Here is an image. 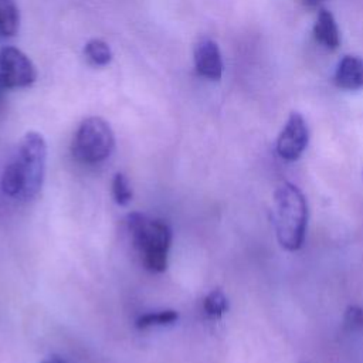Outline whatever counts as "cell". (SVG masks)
<instances>
[{
	"label": "cell",
	"instance_id": "obj_1",
	"mask_svg": "<svg viewBox=\"0 0 363 363\" xmlns=\"http://www.w3.org/2000/svg\"><path fill=\"white\" fill-rule=\"evenodd\" d=\"M47 160V143L37 132H27L16 155L6 164L1 187L10 197L33 199L41 190Z\"/></svg>",
	"mask_w": 363,
	"mask_h": 363
},
{
	"label": "cell",
	"instance_id": "obj_2",
	"mask_svg": "<svg viewBox=\"0 0 363 363\" xmlns=\"http://www.w3.org/2000/svg\"><path fill=\"white\" fill-rule=\"evenodd\" d=\"M272 223L279 244L296 251L302 247L308 223V207L302 191L291 184L282 183L274 193Z\"/></svg>",
	"mask_w": 363,
	"mask_h": 363
},
{
	"label": "cell",
	"instance_id": "obj_3",
	"mask_svg": "<svg viewBox=\"0 0 363 363\" xmlns=\"http://www.w3.org/2000/svg\"><path fill=\"white\" fill-rule=\"evenodd\" d=\"M128 228L145 267L153 272L164 271L172 242V228L169 224L160 218L130 213L128 216Z\"/></svg>",
	"mask_w": 363,
	"mask_h": 363
},
{
	"label": "cell",
	"instance_id": "obj_4",
	"mask_svg": "<svg viewBox=\"0 0 363 363\" xmlns=\"http://www.w3.org/2000/svg\"><path fill=\"white\" fill-rule=\"evenodd\" d=\"M115 136L109 123L99 116L84 119L72 140V155L88 164L105 160L113 150Z\"/></svg>",
	"mask_w": 363,
	"mask_h": 363
},
{
	"label": "cell",
	"instance_id": "obj_5",
	"mask_svg": "<svg viewBox=\"0 0 363 363\" xmlns=\"http://www.w3.org/2000/svg\"><path fill=\"white\" fill-rule=\"evenodd\" d=\"M0 78L7 88H26L37 78L31 60L16 47L0 50Z\"/></svg>",
	"mask_w": 363,
	"mask_h": 363
},
{
	"label": "cell",
	"instance_id": "obj_6",
	"mask_svg": "<svg viewBox=\"0 0 363 363\" xmlns=\"http://www.w3.org/2000/svg\"><path fill=\"white\" fill-rule=\"evenodd\" d=\"M308 139L309 132L303 116L298 112H292L278 136L277 152L282 159L294 162L299 159L306 149Z\"/></svg>",
	"mask_w": 363,
	"mask_h": 363
},
{
	"label": "cell",
	"instance_id": "obj_7",
	"mask_svg": "<svg viewBox=\"0 0 363 363\" xmlns=\"http://www.w3.org/2000/svg\"><path fill=\"white\" fill-rule=\"evenodd\" d=\"M196 71L207 78L217 81L223 75V58L217 43L211 38H200L194 45Z\"/></svg>",
	"mask_w": 363,
	"mask_h": 363
},
{
	"label": "cell",
	"instance_id": "obj_8",
	"mask_svg": "<svg viewBox=\"0 0 363 363\" xmlns=\"http://www.w3.org/2000/svg\"><path fill=\"white\" fill-rule=\"evenodd\" d=\"M335 84L342 89L363 88V58L357 55H345L337 64L335 72Z\"/></svg>",
	"mask_w": 363,
	"mask_h": 363
},
{
	"label": "cell",
	"instance_id": "obj_9",
	"mask_svg": "<svg viewBox=\"0 0 363 363\" xmlns=\"http://www.w3.org/2000/svg\"><path fill=\"white\" fill-rule=\"evenodd\" d=\"M313 34H315V38L328 50H336L340 44L336 21L332 13L325 9H322L318 13V17L313 26Z\"/></svg>",
	"mask_w": 363,
	"mask_h": 363
},
{
	"label": "cell",
	"instance_id": "obj_10",
	"mask_svg": "<svg viewBox=\"0 0 363 363\" xmlns=\"http://www.w3.org/2000/svg\"><path fill=\"white\" fill-rule=\"evenodd\" d=\"M20 13L14 0H0V33L11 37L18 31Z\"/></svg>",
	"mask_w": 363,
	"mask_h": 363
},
{
	"label": "cell",
	"instance_id": "obj_11",
	"mask_svg": "<svg viewBox=\"0 0 363 363\" xmlns=\"http://www.w3.org/2000/svg\"><path fill=\"white\" fill-rule=\"evenodd\" d=\"M85 55L88 57V60L95 64V65H106L111 62L112 60V51L109 48V45L102 41V40H98V38H94V40H89L86 44H85Z\"/></svg>",
	"mask_w": 363,
	"mask_h": 363
},
{
	"label": "cell",
	"instance_id": "obj_12",
	"mask_svg": "<svg viewBox=\"0 0 363 363\" xmlns=\"http://www.w3.org/2000/svg\"><path fill=\"white\" fill-rule=\"evenodd\" d=\"M203 308L204 312L208 316L218 318L228 309V301L221 289H214L211 291L203 301Z\"/></svg>",
	"mask_w": 363,
	"mask_h": 363
},
{
	"label": "cell",
	"instance_id": "obj_13",
	"mask_svg": "<svg viewBox=\"0 0 363 363\" xmlns=\"http://www.w3.org/2000/svg\"><path fill=\"white\" fill-rule=\"evenodd\" d=\"M179 318V313L176 311L167 309V311H160V312H152L142 315L136 320L138 328H149V326H162V325H170L176 322Z\"/></svg>",
	"mask_w": 363,
	"mask_h": 363
},
{
	"label": "cell",
	"instance_id": "obj_14",
	"mask_svg": "<svg viewBox=\"0 0 363 363\" xmlns=\"http://www.w3.org/2000/svg\"><path fill=\"white\" fill-rule=\"evenodd\" d=\"M112 194L119 206H126L132 200V189L123 173H116L112 179Z\"/></svg>",
	"mask_w": 363,
	"mask_h": 363
},
{
	"label": "cell",
	"instance_id": "obj_15",
	"mask_svg": "<svg viewBox=\"0 0 363 363\" xmlns=\"http://www.w3.org/2000/svg\"><path fill=\"white\" fill-rule=\"evenodd\" d=\"M343 322H345V326L347 330H352V332L362 330L363 329V309L357 305H349L345 312Z\"/></svg>",
	"mask_w": 363,
	"mask_h": 363
},
{
	"label": "cell",
	"instance_id": "obj_16",
	"mask_svg": "<svg viewBox=\"0 0 363 363\" xmlns=\"http://www.w3.org/2000/svg\"><path fill=\"white\" fill-rule=\"evenodd\" d=\"M43 363H67V362L62 357H60V356H52L48 360H44Z\"/></svg>",
	"mask_w": 363,
	"mask_h": 363
},
{
	"label": "cell",
	"instance_id": "obj_17",
	"mask_svg": "<svg viewBox=\"0 0 363 363\" xmlns=\"http://www.w3.org/2000/svg\"><path fill=\"white\" fill-rule=\"evenodd\" d=\"M306 4H309V6H315V4H318L320 0H303Z\"/></svg>",
	"mask_w": 363,
	"mask_h": 363
}]
</instances>
